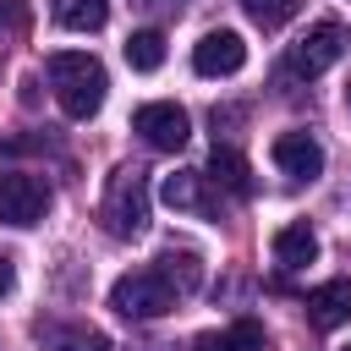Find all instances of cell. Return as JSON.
Masks as SVG:
<instances>
[{
    "instance_id": "52a82bcc",
    "label": "cell",
    "mask_w": 351,
    "mask_h": 351,
    "mask_svg": "<svg viewBox=\"0 0 351 351\" xmlns=\"http://www.w3.org/2000/svg\"><path fill=\"white\" fill-rule=\"evenodd\" d=\"M241 66H247V44H241V33H230V27L203 33L197 49H192V71H197V77H236Z\"/></svg>"
},
{
    "instance_id": "7402d4cb",
    "label": "cell",
    "mask_w": 351,
    "mask_h": 351,
    "mask_svg": "<svg viewBox=\"0 0 351 351\" xmlns=\"http://www.w3.org/2000/svg\"><path fill=\"white\" fill-rule=\"evenodd\" d=\"M346 104H351V88H346Z\"/></svg>"
},
{
    "instance_id": "44dd1931",
    "label": "cell",
    "mask_w": 351,
    "mask_h": 351,
    "mask_svg": "<svg viewBox=\"0 0 351 351\" xmlns=\"http://www.w3.org/2000/svg\"><path fill=\"white\" fill-rule=\"evenodd\" d=\"M137 5H170V11H176V5H186V0H137Z\"/></svg>"
},
{
    "instance_id": "ac0fdd59",
    "label": "cell",
    "mask_w": 351,
    "mask_h": 351,
    "mask_svg": "<svg viewBox=\"0 0 351 351\" xmlns=\"http://www.w3.org/2000/svg\"><path fill=\"white\" fill-rule=\"evenodd\" d=\"M241 11L269 33V27H285V22L302 11V0H241Z\"/></svg>"
},
{
    "instance_id": "8992f818",
    "label": "cell",
    "mask_w": 351,
    "mask_h": 351,
    "mask_svg": "<svg viewBox=\"0 0 351 351\" xmlns=\"http://www.w3.org/2000/svg\"><path fill=\"white\" fill-rule=\"evenodd\" d=\"M132 132H137L148 148H165V154H176V148H186V137H192V121H186V110H181V104H170V99H154V104H137V110H132Z\"/></svg>"
},
{
    "instance_id": "3957f363",
    "label": "cell",
    "mask_w": 351,
    "mask_h": 351,
    "mask_svg": "<svg viewBox=\"0 0 351 351\" xmlns=\"http://www.w3.org/2000/svg\"><path fill=\"white\" fill-rule=\"evenodd\" d=\"M181 302V291L148 263V269H132V274H121L115 285H110V307L121 313V318H165L170 307Z\"/></svg>"
},
{
    "instance_id": "277c9868",
    "label": "cell",
    "mask_w": 351,
    "mask_h": 351,
    "mask_svg": "<svg viewBox=\"0 0 351 351\" xmlns=\"http://www.w3.org/2000/svg\"><path fill=\"white\" fill-rule=\"evenodd\" d=\"M346 44H351V27H346V22H313V27L291 44L285 77H318V71H329V66L346 55Z\"/></svg>"
},
{
    "instance_id": "5bb4252c",
    "label": "cell",
    "mask_w": 351,
    "mask_h": 351,
    "mask_svg": "<svg viewBox=\"0 0 351 351\" xmlns=\"http://www.w3.org/2000/svg\"><path fill=\"white\" fill-rule=\"evenodd\" d=\"M318 258V236L307 225H280L274 230V263L280 269H307Z\"/></svg>"
},
{
    "instance_id": "5b68a950",
    "label": "cell",
    "mask_w": 351,
    "mask_h": 351,
    "mask_svg": "<svg viewBox=\"0 0 351 351\" xmlns=\"http://www.w3.org/2000/svg\"><path fill=\"white\" fill-rule=\"evenodd\" d=\"M44 208H49V186L33 170H5L0 176V225L27 230V225L44 219Z\"/></svg>"
},
{
    "instance_id": "e0dca14e",
    "label": "cell",
    "mask_w": 351,
    "mask_h": 351,
    "mask_svg": "<svg viewBox=\"0 0 351 351\" xmlns=\"http://www.w3.org/2000/svg\"><path fill=\"white\" fill-rule=\"evenodd\" d=\"M126 66L132 71H159L165 66V33L159 27H137L126 38Z\"/></svg>"
},
{
    "instance_id": "9a60e30c",
    "label": "cell",
    "mask_w": 351,
    "mask_h": 351,
    "mask_svg": "<svg viewBox=\"0 0 351 351\" xmlns=\"http://www.w3.org/2000/svg\"><path fill=\"white\" fill-rule=\"evenodd\" d=\"M154 269H159V274H165V280H170L181 296H192V291L203 285V258H197L192 247H165Z\"/></svg>"
},
{
    "instance_id": "6da1fadb",
    "label": "cell",
    "mask_w": 351,
    "mask_h": 351,
    "mask_svg": "<svg viewBox=\"0 0 351 351\" xmlns=\"http://www.w3.org/2000/svg\"><path fill=\"white\" fill-rule=\"evenodd\" d=\"M44 71H49V88H55L66 121H88V115H99L104 88H110L99 55H88V49H55V55L44 60Z\"/></svg>"
},
{
    "instance_id": "8fae6325",
    "label": "cell",
    "mask_w": 351,
    "mask_h": 351,
    "mask_svg": "<svg viewBox=\"0 0 351 351\" xmlns=\"http://www.w3.org/2000/svg\"><path fill=\"white\" fill-rule=\"evenodd\" d=\"M38 346L44 351H115L104 329H93V324H60V318L38 324Z\"/></svg>"
},
{
    "instance_id": "d6986e66",
    "label": "cell",
    "mask_w": 351,
    "mask_h": 351,
    "mask_svg": "<svg viewBox=\"0 0 351 351\" xmlns=\"http://www.w3.org/2000/svg\"><path fill=\"white\" fill-rule=\"evenodd\" d=\"M27 0H0V33H22L27 27Z\"/></svg>"
},
{
    "instance_id": "7c38bea8",
    "label": "cell",
    "mask_w": 351,
    "mask_h": 351,
    "mask_svg": "<svg viewBox=\"0 0 351 351\" xmlns=\"http://www.w3.org/2000/svg\"><path fill=\"white\" fill-rule=\"evenodd\" d=\"M208 181L225 186V192H236V197H247V192H252V165H247L230 143H214V154H208Z\"/></svg>"
},
{
    "instance_id": "603a6c76",
    "label": "cell",
    "mask_w": 351,
    "mask_h": 351,
    "mask_svg": "<svg viewBox=\"0 0 351 351\" xmlns=\"http://www.w3.org/2000/svg\"><path fill=\"white\" fill-rule=\"evenodd\" d=\"M346 351H351V346H346Z\"/></svg>"
},
{
    "instance_id": "30bf717a",
    "label": "cell",
    "mask_w": 351,
    "mask_h": 351,
    "mask_svg": "<svg viewBox=\"0 0 351 351\" xmlns=\"http://www.w3.org/2000/svg\"><path fill=\"white\" fill-rule=\"evenodd\" d=\"M159 197H165L170 208H186V214H219V197L208 192V176H197V170H176V176H165Z\"/></svg>"
},
{
    "instance_id": "2e32d148",
    "label": "cell",
    "mask_w": 351,
    "mask_h": 351,
    "mask_svg": "<svg viewBox=\"0 0 351 351\" xmlns=\"http://www.w3.org/2000/svg\"><path fill=\"white\" fill-rule=\"evenodd\" d=\"M49 11L66 33H99L110 22V0H49Z\"/></svg>"
},
{
    "instance_id": "4fadbf2b",
    "label": "cell",
    "mask_w": 351,
    "mask_h": 351,
    "mask_svg": "<svg viewBox=\"0 0 351 351\" xmlns=\"http://www.w3.org/2000/svg\"><path fill=\"white\" fill-rule=\"evenodd\" d=\"M192 351H263V324H258V318H236L230 329H208V335H197Z\"/></svg>"
},
{
    "instance_id": "ffe728a7",
    "label": "cell",
    "mask_w": 351,
    "mask_h": 351,
    "mask_svg": "<svg viewBox=\"0 0 351 351\" xmlns=\"http://www.w3.org/2000/svg\"><path fill=\"white\" fill-rule=\"evenodd\" d=\"M11 285H16V269H11V258H5V252H0V296H5V291H11Z\"/></svg>"
},
{
    "instance_id": "ba28073f",
    "label": "cell",
    "mask_w": 351,
    "mask_h": 351,
    "mask_svg": "<svg viewBox=\"0 0 351 351\" xmlns=\"http://www.w3.org/2000/svg\"><path fill=\"white\" fill-rule=\"evenodd\" d=\"M269 159L291 176V181H318L324 176V148L307 137V132H280L269 143Z\"/></svg>"
},
{
    "instance_id": "9c48e42d",
    "label": "cell",
    "mask_w": 351,
    "mask_h": 351,
    "mask_svg": "<svg viewBox=\"0 0 351 351\" xmlns=\"http://www.w3.org/2000/svg\"><path fill=\"white\" fill-rule=\"evenodd\" d=\"M307 324L313 329H340V324H351V280H324L318 291H307Z\"/></svg>"
},
{
    "instance_id": "7a4b0ae2",
    "label": "cell",
    "mask_w": 351,
    "mask_h": 351,
    "mask_svg": "<svg viewBox=\"0 0 351 351\" xmlns=\"http://www.w3.org/2000/svg\"><path fill=\"white\" fill-rule=\"evenodd\" d=\"M148 170L143 165H115L110 181H104V197H99V219L110 236H143L148 230Z\"/></svg>"
}]
</instances>
